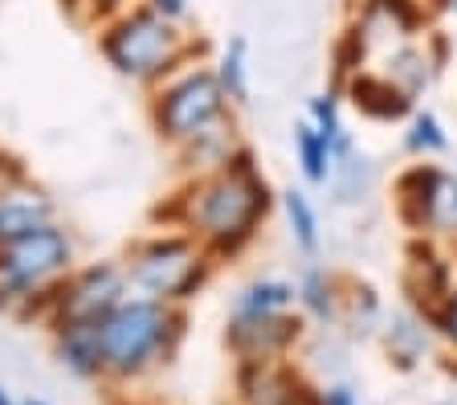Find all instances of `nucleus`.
<instances>
[{"label":"nucleus","instance_id":"f257e3e1","mask_svg":"<svg viewBox=\"0 0 457 405\" xmlns=\"http://www.w3.org/2000/svg\"><path fill=\"white\" fill-rule=\"evenodd\" d=\"M266 209L270 189L253 168V160L241 152L220 173L184 184L168 209V222L192 233L209 254H237L257 233V225L266 222Z\"/></svg>","mask_w":457,"mask_h":405},{"label":"nucleus","instance_id":"f03ea898","mask_svg":"<svg viewBox=\"0 0 457 405\" xmlns=\"http://www.w3.org/2000/svg\"><path fill=\"white\" fill-rule=\"evenodd\" d=\"M98 54L119 78L152 90L155 82L188 66L196 54V41L184 33L180 21H168L163 13L135 0L98 25Z\"/></svg>","mask_w":457,"mask_h":405},{"label":"nucleus","instance_id":"7ed1b4c3","mask_svg":"<svg viewBox=\"0 0 457 405\" xmlns=\"http://www.w3.org/2000/svg\"><path fill=\"white\" fill-rule=\"evenodd\" d=\"M78 266V238L62 217L0 246V311L46 319L54 287Z\"/></svg>","mask_w":457,"mask_h":405},{"label":"nucleus","instance_id":"20e7f679","mask_svg":"<svg viewBox=\"0 0 457 405\" xmlns=\"http://www.w3.org/2000/svg\"><path fill=\"white\" fill-rule=\"evenodd\" d=\"M184 336V311L147 295H127L103 319V376L135 381L160 368Z\"/></svg>","mask_w":457,"mask_h":405},{"label":"nucleus","instance_id":"39448f33","mask_svg":"<svg viewBox=\"0 0 457 405\" xmlns=\"http://www.w3.org/2000/svg\"><path fill=\"white\" fill-rule=\"evenodd\" d=\"M209 266H212V254L192 233L176 230V225L139 238L123 258L131 295H147V300L176 303V308H184L204 287Z\"/></svg>","mask_w":457,"mask_h":405},{"label":"nucleus","instance_id":"423d86ee","mask_svg":"<svg viewBox=\"0 0 457 405\" xmlns=\"http://www.w3.org/2000/svg\"><path fill=\"white\" fill-rule=\"evenodd\" d=\"M228 98L220 90L212 66H180L176 74H168L163 82L152 87L147 98V119H152V131L160 144L168 148H184L192 144L196 135H204L209 127H217L228 115Z\"/></svg>","mask_w":457,"mask_h":405},{"label":"nucleus","instance_id":"0eeeda50","mask_svg":"<svg viewBox=\"0 0 457 405\" xmlns=\"http://www.w3.org/2000/svg\"><path fill=\"white\" fill-rule=\"evenodd\" d=\"M131 295L127 287V270L123 262L103 258V262H82L54 287L46 303V324L49 332L57 328H74V324H103L119 303Z\"/></svg>","mask_w":457,"mask_h":405},{"label":"nucleus","instance_id":"6e6552de","mask_svg":"<svg viewBox=\"0 0 457 405\" xmlns=\"http://www.w3.org/2000/svg\"><path fill=\"white\" fill-rule=\"evenodd\" d=\"M46 222H57V201L33 181H21L0 193V246L21 233L37 230Z\"/></svg>","mask_w":457,"mask_h":405},{"label":"nucleus","instance_id":"1a4fd4ad","mask_svg":"<svg viewBox=\"0 0 457 405\" xmlns=\"http://www.w3.org/2000/svg\"><path fill=\"white\" fill-rule=\"evenodd\" d=\"M417 184V222L428 230H457V176L441 168H417L409 176Z\"/></svg>","mask_w":457,"mask_h":405},{"label":"nucleus","instance_id":"9d476101","mask_svg":"<svg viewBox=\"0 0 457 405\" xmlns=\"http://www.w3.org/2000/svg\"><path fill=\"white\" fill-rule=\"evenodd\" d=\"M57 365L74 373L78 381H98L103 376V324H74V328L54 332Z\"/></svg>","mask_w":457,"mask_h":405},{"label":"nucleus","instance_id":"9b49d317","mask_svg":"<svg viewBox=\"0 0 457 405\" xmlns=\"http://www.w3.org/2000/svg\"><path fill=\"white\" fill-rule=\"evenodd\" d=\"M295 328L298 324L286 311L282 316H233L228 319V344L249 360H266L270 352H278L295 336Z\"/></svg>","mask_w":457,"mask_h":405},{"label":"nucleus","instance_id":"f8f14e48","mask_svg":"<svg viewBox=\"0 0 457 405\" xmlns=\"http://www.w3.org/2000/svg\"><path fill=\"white\" fill-rule=\"evenodd\" d=\"M176 156H180V168H184L188 181L209 176V173H220L233 156H241L237 152V127H233V115H225L217 127H209L204 135H196L192 144L176 148Z\"/></svg>","mask_w":457,"mask_h":405},{"label":"nucleus","instance_id":"ddd939ff","mask_svg":"<svg viewBox=\"0 0 457 405\" xmlns=\"http://www.w3.org/2000/svg\"><path fill=\"white\" fill-rule=\"evenodd\" d=\"M352 98L363 115H371V119H400L409 111V95L400 87H392L384 74H360L352 82Z\"/></svg>","mask_w":457,"mask_h":405},{"label":"nucleus","instance_id":"4468645a","mask_svg":"<svg viewBox=\"0 0 457 405\" xmlns=\"http://www.w3.org/2000/svg\"><path fill=\"white\" fill-rule=\"evenodd\" d=\"M298 300V291L282 279H257L249 287H241L237 303H233V316H282L290 311V303Z\"/></svg>","mask_w":457,"mask_h":405},{"label":"nucleus","instance_id":"2eb2a0df","mask_svg":"<svg viewBox=\"0 0 457 405\" xmlns=\"http://www.w3.org/2000/svg\"><path fill=\"white\" fill-rule=\"evenodd\" d=\"M295 156H298V168H303V176H306L311 184H323L327 176L335 173V165H339L335 148L327 144V139L314 131L311 123L295 127Z\"/></svg>","mask_w":457,"mask_h":405},{"label":"nucleus","instance_id":"dca6fc26","mask_svg":"<svg viewBox=\"0 0 457 405\" xmlns=\"http://www.w3.org/2000/svg\"><path fill=\"white\" fill-rule=\"evenodd\" d=\"M212 74H217V82H220V90H225L228 103H249V49H245V38L225 41Z\"/></svg>","mask_w":457,"mask_h":405},{"label":"nucleus","instance_id":"f3484780","mask_svg":"<svg viewBox=\"0 0 457 405\" xmlns=\"http://www.w3.org/2000/svg\"><path fill=\"white\" fill-rule=\"evenodd\" d=\"M282 213H286V225H290V238H295L306 254L319 250V209L311 205V197H306L303 189H286Z\"/></svg>","mask_w":457,"mask_h":405},{"label":"nucleus","instance_id":"a211bd4d","mask_svg":"<svg viewBox=\"0 0 457 405\" xmlns=\"http://www.w3.org/2000/svg\"><path fill=\"white\" fill-rule=\"evenodd\" d=\"M409 148L412 152H441L445 148V135H441V123L433 115H417L412 119V131H409Z\"/></svg>","mask_w":457,"mask_h":405},{"label":"nucleus","instance_id":"6ab92c4d","mask_svg":"<svg viewBox=\"0 0 457 405\" xmlns=\"http://www.w3.org/2000/svg\"><path fill=\"white\" fill-rule=\"evenodd\" d=\"M62 4H70L78 17H86V21H95V25H103V21H111L114 13H123L127 4H135V0H62Z\"/></svg>","mask_w":457,"mask_h":405},{"label":"nucleus","instance_id":"aec40b11","mask_svg":"<svg viewBox=\"0 0 457 405\" xmlns=\"http://www.w3.org/2000/svg\"><path fill=\"white\" fill-rule=\"evenodd\" d=\"M298 295H303L306 308H314L319 316H323V311L331 308V291H327L323 270H306V279H303V287H298Z\"/></svg>","mask_w":457,"mask_h":405},{"label":"nucleus","instance_id":"412c9836","mask_svg":"<svg viewBox=\"0 0 457 405\" xmlns=\"http://www.w3.org/2000/svg\"><path fill=\"white\" fill-rule=\"evenodd\" d=\"M21 181H29V173L21 168L17 156H9L4 148H0V193H4V189H12V184H21Z\"/></svg>","mask_w":457,"mask_h":405},{"label":"nucleus","instance_id":"4be33fe9","mask_svg":"<svg viewBox=\"0 0 457 405\" xmlns=\"http://www.w3.org/2000/svg\"><path fill=\"white\" fill-rule=\"evenodd\" d=\"M139 4H147V9H155V13H163L168 21H188V13H192V4L188 0H139Z\"/></svg>","mask_w":457,"mask_h":405},{"label":"nucleus","instance_id":"5701e85b","mask_svg":"<svg viewBox=\"0 0 457 405\" xmlns=\"http://www.w3.org/2000/svg\"><path fill=\"white\" fill-rule=\"evenodd\" d=\"M445 332L457 340V295L449 300V308H445Z\"/></svg>","mask_w":457,"mask_h":405},{"label":"nucleus","instance_id":"b1692460","mask_svg":"<svg viewBox=\"0 0 457 405\" xmlns=\"http://www.w3.org/2000/svg\"><path fill=\"white\" fill-rule=\"evenodd\" d=\"M327 405H352V393H347V389H331V393H327Z\"/></svg>","mask_w":457,"mask_h":405},{"label":"nucleus","instance_id":"393cba45","mask_svg":"<svg viewBox=\"0 0 457 405\" xmlns=\"http://www.w3.org/2000/svg\"><path fill=\"white\" fill-rule=\"evenodd\" d=\"M0 405H21L17 397H12V389H9V385H0Z\"/></svg>","mask_w":457,"mask_h":405},{"label":"nucleus","instance_id":"a878e982","mask_svg":"<svg viewBox=\"0 0 457 405\" xmlns=\"http://www.w3.org/2000/svg\"><path fill=\"white\" fill-rule=\"evenodd\" d=\"M21 405H49L46 397H21Z\"/></svg>","mask_w":457,"mask_h":405}]
</instances>
